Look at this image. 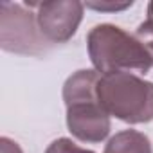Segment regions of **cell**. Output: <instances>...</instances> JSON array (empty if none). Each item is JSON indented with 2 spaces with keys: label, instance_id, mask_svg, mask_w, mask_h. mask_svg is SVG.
<instances>
[{
  "label": "cell",
  "instance_id": "1",
  "mask_svg": "<svg viewBox=\"0 0 153 153\" xmlns=\"http://www.w3.org/2000/svg\"><path fill=\"white\" fill-rule=\"evenodd\" d=\"M97 70H78L65 81L67 126L83 142H101L110 133V115L97 97Z\"/></svg>",
  "mask_w": 153,
  "mask_h": 153
},
{
  "label": "cell",
  "instance_id": "2",
  "mask_svg": "<svg viewBox=\"0 0 153 153\" xmlns=\"http://www.w3.org/2000/svg\"><path fill=\"white\" fill-rule=\"evenodd\" d=\"M87 43L90 59L101 74L124 70L148 72L153 65L144 45L135 36L112 24L96 25L88 33Z\"/></svg>",
  "mask_w": 153,
  "mask_h": 153
},
{
  "label": "cell",
  "instance_id": "3",
  "mask_svg": "<svg viewBox=\"0 0 153 153\" xmlns=\"http://www.w3.org/2000/svg\"><path fill=\"white\" fill-rule=\"evenodd\" d=\"M97 97L108 115L124 123L153 121V83L130 72L103 74L97 83Z\"/></svg>",
  "mask_w": 153,
  "mask_h": 153
},
{
  "label": "cell",
  "instance_id": "4",
  "mask_svg": "<svg viewBox=\"0 0 153 153\" xmlns=\"http://www.w3.org/2000/svg\"><path fill=\"white\" fill-rule=\"evenodd\" d=\"M0 45L16 54H42L49 42L43 38L34 15L20 4H0Z\"/></svg>",
  "mask_w": 153,
  "mask_h": 153
},
{
  "label": "cell",
  "instance_id": "5",
  "mask_svg": "<svg viewBox=\"0 0 153 153\" xmlns=\"http://www.w3.org/2000/svg\"><path fill=\"white\" fill-rule=\"evenodd\" d=\"M36 22L49 43H65L78 31L83 18V4L76 0H52L34 4Z\"/></svg>",
  "mask_w": 153,
  "mask_h": 153
},
{
  "label": "cell",
  "instance_id": "6",
  "mask_svg": "<svg viewBox=\"0 0 153 153\" xmlns=\"http://www.w3.org/2000/svg\"><path fill=\"white\" fill-rule=\"evenodd\" d=\"M105 153H153L149 139L135 130H124L115 133L106 148Z\"/></svg>",
  "mask_w": 153,
  "mask_h": 153
},
{
  "label": "cell",
  "instance_id": "7",
  "mask_svg": "<svg viewBox=\"0 0 153 153\" xmlns=\"http://www.w3.org/2000/svg\"><path fill=\"white\" fill-rule=\"evenodd\" d=\"M135 38L144 45V49L148 51V54L151 58V63H153V2L148 4V16L139 25V29L135 33Z\"/></svg>",
  "mask_w": 153,
  "mask_h": 153
},
{
  "label": "cell",
  "instance_id": "8",
  "mask_svg": "<svg viewBox=\"0 0 153 153\" xmlns=\"http://www.w3.org/2000/svg\"><path fill=\"white\" fill-rule=\"evenodd\" d=\"M45 153H94V151H90V149H85V148H79L78 144H74L70 139H58V140H54L49 148H47V151Z\"/></svg>",
  "mask_w": 153,
  "mask_h": 153
},
{
  "label": "cell",
  "instance_id": "9",
  "mask_svg": "<svg viewBox=\"0 0 153 153\" xmlns=\"http://www.w3.org/2000/svg\"><path fill=\"white\" fill-rule=\"evenodd\" d=\"M130 6H131V2H126V4H87V7H92L97 11H121Z\"/></svg>",
  "mask_w": 153,
  "mask_h": 153
},
{
  "label": "cell",
  "instance_id": "10",
  "mask_svg": "<svg viewBox=\"0 0 153 153\" xmlns=\"http://www.w3.org/2000/svg\"><path fill=\"white\" fill-rule=\"evenodd\" d=\"M0 153H22V149L15 140H11L7 137H2L0 139Z\"/></svg>",
  "mask_w": 153,
  "mask_h": 153
}]
</instances>
